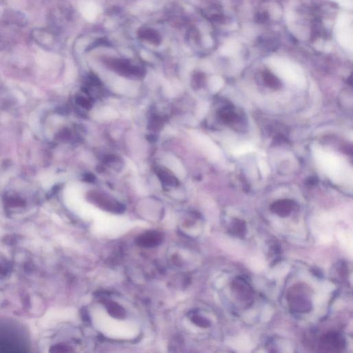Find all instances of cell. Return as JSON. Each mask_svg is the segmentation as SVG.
Listing matches in <instances>:
<instances>
[{
  "mask_svg": "<svg viewBox=\"0 0 353 353\" xmlns=\"http://www.w3.org/2000/svg\"><path fill=\"white\" fill-rule=\"evenodd\" d=\"M80 10L88 22H93L98 14V6L93 0H80Z\"/></svg>",
  "mask_w": 353,
  "mask_h": 353,
  "instance_id": "4",
  "label": "cell"
},
{
  "mask_svg": "<svg viewBox=\"0 0 353 353\" xmlns=\"http://www.w3.org/2000/svg\"><path fill=\"white\" fill-rule=\"evenodd\" d=\"M251 148L249 147V146H241L240 148H237V150H236L235 153L237 154V155H239V154H243L244 153H247V152H249V151H251Z\"/></svg>",
  "mask_w": 353,
  "mask_h": 353,
  "instance_id": "6",
  "label": "cell"
},
{
  "mask_svg": "<svg viewBox=\"0 0 353 353\" xmlns=\"http://www.w3.org/2000/svg\"><path fill=\"white\" fill-rule=\"evenodd\" d=\"M90 199L92 202L95 203L96 205L105 211L115 213H122L125 211V207L121 204L104 195L97 193L92 194Z\"/></svg>",
  "mask_w": 353,
  "mask_h": 353,
  "instance_id": "2",
  "label": "cell"
},
{
  "mask_svg": "<svg viewBox=\"0 0 353 353\" xmlns=\"http://www.w3.org/2000/svg\"><path fill=\"white\" fill-rule=\"evenodd\" d=\"M164 236L161 232L151 230L141 234L136 239V244L143 248H153L160 245L163 242Z\"/></svg>",
  "mask_w": 353,
  "mask_h": 353,
  "instance_id": "3",
  "label": "cell"
},
{
  "mask_svg": "<svg viewBox=\"0 0 353 353\" xmlns=\"http://www.w3.org/2000/svg\"><path fill=\"white\" fill-rule=\"evenodd\" d=\"M106 310L108 313L112 317L118 319H124L127 317V312L123 307L116 302L113 301H106L105 302Z\"/></svg>",
  "mask_w": 353,
  "mask_h": 353,
  "instance_id": "5",
  "label": "cell"
},
{
  "mask_svg": "<svg viewBox=\"0 0 353 353\" xmlns=\"http://www.w3.org/2000/svg\"><path fill=\"white\" fill-rule=\"evenodd\" d=\"M193 321L195 323V324L199 325L200 326H205V325H206L205 321L203 320L202 318L196 317V316L193 318Z\"/></svg>",
  "mask_w": 353,
  "mask_h": 353,
  "instance_id": "7",
  "label": "cell"
},
{
  "mask_svg": "<svg viewBox=\"0 0 353 353\" xmlns=\"http://www.w3.org/2000/svg\"><path fill=\"white\" fill-rule=\"evenodd\" d=\"M317 157L321 167L326 173L335 179H340L342 177L343 164L340 159L331 154L318 151Z\"/></svg>",
  "mask_w": 353,
  "mask_h": 353,
  "instance_id": "1",
  "label": "cell"
}]
</instances>
